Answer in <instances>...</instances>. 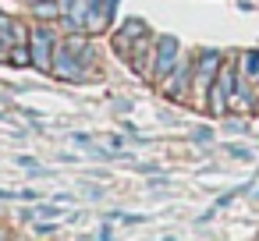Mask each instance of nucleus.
<instances>
[{
    "mask_svg": "<svg viewBox=\"0 0 259 241\" xmlns=\"http://www.w3.org/2000/svg\"><path fill=\"white\" fill-rule=\"evenodd\" d=\"M234 85H238L234 68L224 61V64H220V71H217V78H213V89H209V114H227L231 96H234Z\"/></svg>",
    "mask_w": 259,
    "mask_h": 241,
    "instance_id": "obj_1",
    "label": "nucleus"
},
{
    "mask_svg": "<svg viewBox=\"0 0 259 241\" xmlns=\"http://www.w3.org/2000/svg\"><path fill=\"white\" fill-rule=\"evenodd\" d=\"M29 50H32V64L39 71H54V50H57V39L50 29H32L29 32Z\"/></svg>",
    "mask_w": 259,
    "mask_h": 241,
    "instance_id": "obj_2",
    "label": "nucleus"
},
{
    "mask_svg": "<svg viewBox=\"0 0 259 241\" xmlns=\"http://www.w3.org/2000/svg\"><path fill=\"white\" fill-rule=\"evenodd\" d=\"M178 39L174 36H163V39H156V54H153V68H149V78L153 82H163L167 75H170V68L178 64Z\"/></svg>",
    "mask_w": 259,
    "mask_h": 241,
    "instance_id": "obj_3",
    "label": "nucleus"
},
{
    "mask_svg": "<svg viewBox=\"0 0 259 241\" xmlns=\"http://www.w3.org/2000/svg\"><path fill=\"white\" fill-rule=\"evenodd\" d=\"M220 64H224V57L217 54V50H206V54H199V61H195V96H202L206 92V85H213V78H217V71H220Z\"/></svg>",
    "mask_w": 259,
    "mask_h": 241,
    "instance_id": "obj_4",
    "label": "nucleus"
},
{
    "mask_svg": "<svg viewBox=\"0 0 259 241\" xmlns=\"http://www.w3.org/2000/svg\"><path fill=\"white\" fill-rule=\"evenodd\" d=\"M142 36H146V22H142V18H128L124 29L114 36V46H117L121 54H132V39H142Z\"/></svg>",
    "mask_w": 259,
    "mask_h": 241,
    "instance_id": "obj_5",
    "label": "nucleus"
},
{
    "mask_svg": "<svg viewBox=\"0 0 259 241\" xmlns=\"http://www.w3.org/2000/svg\"><path fill=\"white\" fill-rule=\"evenodd\" d=\"M185 78H188V64H181L174 75H167V82H163V92H167L170 100H181V96H185V85H188Z\"/></svg>",
    "mask_w": 259,
    "mask_h": 241,
    "instance_id": "obj_6",
    "label": "nucleus"
},
{
    "mask_svg": "<svg viewBox=\"0 0 259 241\" xmlns=\"http://www.w3.org/2000/svg\"><path fill=\"white\" fill-rule=\"evenodd\" d=\"M259 82V50H245L241 54V75H238V82Z\"/></svg>",
    "mask_w": 259,
    "mask_h": 241,
    "instance_id": "obj_7",
    "label": "nucleus"
},
{
    "mask_svg": "<svg viewBox=\"0 0 259 241\" xmlns=\"http://www.w3.org/2000/svg\"><path fill=\"white\" fill-rule=\"evenodd\" d=\"M32 15H36L39 22H54V18H61V4H57V0H36V4H32Z\"/></svg>",
    "mask_w": 259,
    "mask_h": 241,
    "instance_id": "obj_8",
    "label": "nucleus"
},
{
    "mask_svg": "<svg viewBox=\"0 0 259 241\" xmlns=\"http://www.w3.org/2000/svg\"><path fill=\"white\" fill-rule=\"evenodd\" d=\"M71 138H75V146H85V149H93V138H89L85 131H75Z\"/></svg>",
    "mask_w": 259,
    "mask_h": 241,
    "instance_id": "obj_9",
    "label": "nucleus"
},
{
    "mask_svg": "<svg viewBox=\"0 0 259 241\" xmlns=\"http://www.w3.org/2000/svg\"><path fill=\"white\" fill-rule=\"evenodd\" d=\"M227 153H231L234 160H248V156H252V153H248V149H241V146H227Z\"/></svg>",
    "mask_w": 259,
    "mask_h": 241,
    "instance_id": "obj_10",
    "label": "nucleus"
},
{
    "mask_svg": "<svg viewBox=\"0 0 259 241\" xmlns=\"http://www.w3.org/2000/svg\"><path fill=\"white\" fill-rule=\"evenodd\" d=\"M209 138H213L209 128H195V142H209Z\"/></svg>",
    "mask_w": 259,
    "mask_h": 241,
    "instance_id": "obj_11",
    "label": "nucleus"
},
{
    "mask_svg": "<svg viewBox=\"0 0 259 241\" xmlns=\"http://www.w3.org/2000/svg\"><path fill=\"white\" fill-rule=\"evenodd\" d=\"M36 234H43V237H47V234H57V223H39Z\"/></svg>",
    "mask_w": 259,
    "mask_h": 241,
    "instance_id": "obj_12",
    "label": "nucleus"
},
{
    "mask_svg": "<svg viewBox=\"0 0 259 241\" xmlns=\"http://www.w3.org/2000/svg\"><path fill=\"white\" fill-rule=\"evenodd\" d=\"M18 167H25V170H36V160H32V156H18Z\"/></svg>",
    "mask_w": 259,
    "mask_h": 241,
    "instance_id": "obj_13",
    "label": "nucleus"
},
{
    "mask_svg": "<svg viewBox=\"0 0 259 241\" xmlns=\"http://www.w3.org/2000/svg\"><path fill=\"white\" fill-rule=\"evenodd\" d=\"M107 146H110V149H121V146H124V138H117V135H110V138H107Z\"/></svg>",
    "mask_w": 259,
    "mask_h": 241,
    "instance_id": "obj_14",
    "label": "nucleus"
},
{
    "mask_svg": "<svg viewBox=\"0 0 259 241\" xmlns=\"http://www.w3.org/2000/svg\"><path fill=\"white\" fill-rule=\"evenodd\" d=\"M0 199H18V191H8V188H0Z\"/></svg>",
    "mask_w": 259,
    "mask_h": 241,
    "instance_id": "obj_15",
    "label": "nucleus"
},
{
    "mask_svg": "<svg viewBox=\"0 0 259 241\" xmlns=\"http://www.w3.org/2000/svg\"><path fill=\"white\" fill-rule=\"evenodd\" d=\"M255 199H259V191H255Z\"/></svg>",
    "mask_w": 259,
    "mask_h": 241,
    "instance_id": "obj_16",
    "label": "nucleus"
}]
</instances>
